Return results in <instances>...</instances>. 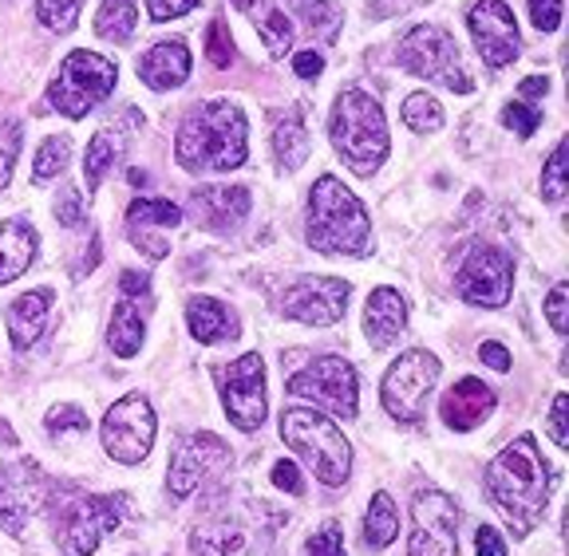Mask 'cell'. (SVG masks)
<instances>
[{
  "label": "cell",
  "instance_id": "obj_44",
  "mask_svg": "<svg viewBox=\"0 0 569 556\" xmlns=\"http://www.w3.org/2000/svg\"><path fill=\"white\" fill-rule=\"evenodd\" d=\"M48 431H88V415L80 406H56L48 411Z\"/></svg>",
  "mask_w": 569,
  "mask_h": 556
},
{
  "label": "cell",
  "instance_id": "obj_10",
  "mask_svg": "<svg viewBox=\"0 0 569 556\" xmlns=\"http://www.w3.org/2000/svg\"><path fill=\"white\" fill-rule=\"evenodd\" d=\"M439 371H443V363L431 352H423V347L403 352L400 360L388 367V375H383V387H380L383 411H388L396 423H416L427 391L439 383Z\"/></svg>",
  "mask_w": 569,
  "mask_h": 556
},
{
  "label": "cell",
  "instance_id": "obj_49",
  "mask_svg": "<svg viewBox=\"0 0 569 556\" xmlns=\"http://www.w3.org/2000/svg\"><path fill=\"white\" fill-rule=\"evenodd\" d=\"M56 213H60L63 225H80V198H76V190H63L60 202H56Z\"/></svg>",
  "mask_w": 569,
  "mask_h": 556
},
{
  "label": "cell",
  "instance_id": "obj_11",
  "mask_svg": "<svg viewBox=\"0 0 569 556\" xmlns=\"http://www.w3.org/2000/svg\"><path fill=\"white\" fill-rule=\"evenodd\" d=\"M154 431H159V418H154L151 403H147L142 395L119 398V403L103 415V426H99V434H103V451L116 462H123V466H134V462H142L147 454H151Z\"/></svg>",
  "mask_w": 569,
  "mask_h": 556
},
{
  "label": "cell",
  "instance_id": "obj_28",
  "mask_svg": "<svg viewBox=\"0 0 569 556\" xmlns=\"http://www.w3.org/2000/svg\"><path fill=\"white\" fill-rule=\"evenodd\" d=\"M134 17H139L134 0H103L96 12V32L111 44H127L134 36Z\"/></svg>",
  "mask_w": 569,
  "mask_h": 556
},
{
  "label": "cell",
  "instance_id": "obj_45",
  "mask_svg": "<svg viewBox=\"0 0 569 556\" xmlns=\"http://www.w3.org/2000/svg\"><path fill=\"white\" fill-rule=\"evenodd\" d=\"M566 415H569V398H566V395H558V398H553V406H550V423H546V431H550V438L558 442L561 451L569 446Z\"/></svg>",
  "mask_w": 569,
  "mask_h": 556
},
{
  "label": "cell",
  "instance_id": "obj_55",
  "mask_svg": "<svg viewBox=\"0 0 569 556\" xmlns=\"http://www.w3.org/2000/svg\"><path fill=\"white\" fill-rule=\"evenodd\" d=\"M0 446H17V434H12L9 423H0Z\"/></svg>",
  "mask_w": 569,
  "mask_h": 556
},
{
  "label": "cell",
  "instance_id": "obj_15",
  "mask_svg": "<svg viewBox=\"0 0 569 556\" xmlns=\"http://www.w3.org/2000/svg\"><path fill=\"white\" fill-rule=\"evenodd\" d=\"M459 505L439 489H423L411 505L408 556H459Z\"/></svg>",
  "mask_w": 569,
  "mask_h": 556
},
{
  "label": "cell",
  "instance_id": "obj_46",
  "mask_svg": "<svg viewBox=\"0 0 569 556\" xmlns=\"http://www.w3.org/2000/svg\"><path fill=\"white\" fill-rule=\"evenodd\" d=\"M475 553L479 556H507V537H502L495 525H479V533H475Z\"/></svg>",
  "mask_w": 569,
  "mask_h": 556
},
{
  "label": "cell",
  "instance_id": "obj_48",
  "mask_svg": "<svg viewBox=\"0 0 569 556\" xmlns=\"http://www.w3.org/2000/svg\"><path fill=\"white\" fill-rule=\"evenodd\" d=\"M198 0H147V9H151L154 20H178L187 17L190 9H194Z\"/></svg>",
  "mask_w": 569,
  "mask_h": 556
},
{
  "label": "cell",
  "instance_id": "obj_40",
  "mask_svg": "<svg viewBox=\"0 0 569 556\" xmlns=\"http://www.w3.org/2000/svg\"><path fill=\"white\" fill-rule=\"evenodd\" d=\"M17 154H20V127L17 123H0V190L12 182Z\"/></svg>",
  "mask_w": 569,
  "mask_h": 556
},
{
  "label": "cell",
  "instance_id": "obj_19",
  "mask_svg": "<svg viewBox=\"0 0 569 556\" xmlns=\"http://www.w3.org/2000/svg\"><path fill=\"white\" fill-rule=\"evenodd\" d=\"M190 213L206 230H233L249 213V190L246 185H202V190H190Z\"/></svg>",
  "mask_w": 569,
  "mask_h": 556
},
{
  "label": "cell",
  "instance_id": "obj_41",
  "mask_svg": "<svg viewBox=\"0 0 569 556\" xmlns=\"http://www.w3.org/2000/svg\"><path fill=\"white\" fill-rule=\"evenodd\" d=\"M309 556H345V533H340L337 522L312 533V537H309Z\"/></svg>",
  "mask_w": 569,
  "mask_h": 556
},
{
  "label": "cell",
  "instance_id": "obj_51",
  "mask_svg": "<svg viewBox=\"0 0 569 556\" xmlns=\"http://www.w3.org/2000/svg\"><path fill=\"white\" fill-rule=\"evenodd\" d=\"M479 355H482V363H487V367L510 371V352H507L502 344H495V340H490V344H482V347H479Z\"/></svg>",
  "mask_w": 569,
  "mask_h": 556
},
{
  "label": "cell",
  "instance_id": "obj_12",
  "mask_svg": "<svg viewBox=\"0 0 569 556\" xmlns=\"http://www.w3.org/2000/svg\"><path fill=\"white\" fill-rule=\"evenodd\" d=\"M455 289L467 304L479 309H502L515 292V261L498 245H475L455 273Z\"/></svg>",
  "mask_w": 569,
  "mask_h": 556
},
{
  "label": "cell",
  "instance_id": "obj_30",
  "mask_svg": "<svg viewBox=\"0 0 569 556\" xmlns=\"http://www.w3.org/2000/svg\"><path fill=\"white\" fill-rule=\"evenodd\" d=\"M182 221V210L174 202H159V198H139L127 210V230L131 225H154V230H174Z\"/></svg>",
  "mask_w": 569,
  "mask_h": 556
},
{
  "label": "cell",
  "instance_id": "obj_22",
  "mask_svg": "<svg viewBox=\"0 0 569 556\" xmlns=\"http://www.w3.org/2000/svg\"><path fill=\"white\" fill-rule=\"evenodd\" d=\"M48 309H52V289H36L24 292L20 301H12L9 309V340L17 352H28V347L40 340L48 324Z\"/></svg>",
  "mask_w": 569,
  "mask_h": 556
},
{
  "label": "cell",
  "instance_id": "obj_50",
  "mask_svg": "<svg viewBox=\"0 0 569 556\" xmlns=\"http://www.w3.org/2000/svg\"><path fill=\"white\" fill-rule=\"evenodd\" d=\"M293 71H297V75H301V80H317L320 71H325V60H320L317 52H297Z\"/></svg>",
  "mask_w": 569,
  "mask_h": 556
},
{
  "label": "cell",
  "instance_id": "obj_38",
  "mask_svg": "<svg viewBox=\"0 0 569 556\" xmlns=\"http://www.w3.org/2000/svg\"><path fill=\"white\" fill-rule=\"evenodd\" d=\"M206 55H210L213 68H230L233 63V40H230L226 20H213V24L206 28Z\"/></svg>",
  "mask_w": 569,
  "mask_h": 556
},
{
  "label": "cell",
  "instance_id": "obj_16",
  "mask_svg": "<svg viewBox=\"0 0 569 556\" xmlns=\"http://www.w3.org/2000/svg\"><path fill=\"white\" fill-rule=\"evenodd\" d=\"M467 24H471L475 48H479L487 68L498 71L518 60L522 40H518L515 12H510L507 0H475V9L467 12Z\"/></svg>",
  "mask_w": 569,
  "mask_h": 556
},
{
  "label": "cell",
  "instance_id": "obj_39",
  "mask_svg": "<svg viewBox=\"0 0 569 556\" xmlns=\"http://www.w3.org/2000/svg\"><path fill=\"white\" fill-rule=\"evenodd\" d=\"M502 123H507L510 131L518 134V139H530V134L538 131V127H542V115H538V111H533V107L526 103V99H515V103H510L507 111H502Z\"/></svg>",
  "mask_w": 569,
  "mask_h": 556
},
{
  "label": "cell",
  "instance_id": "obj_32",
  "mask_svg": "<svg viewBox=\"0 0 569 556\" xmlns=\"http://www.w3.org/2000/svg\"><path fill=\"white\" fill-rule=\"evenodd\" d=\"M403 123L411 127V131L419 134H431L443 127V107H439L436 95H423V91H416V95H408V103H403Z\"/></svg>",
  "mask_w": 569,
  "mask_h": 556
},
{
  "label": "cell",
  "instance_id": "obj_36",
  "mask_svg": "<svg viewBox=\"0 0 569 556\" xmlns=\"http://www.w3.org/2000/svg\"><path fill=\"white\" fill-rule=\"evenodd\" d=\"M261 40H266V48H269V55H284L289 48H293V20H289V12H281V9H273V12H266L261 17Z\"/></svg>",
  "mask_w": 569,
  "mask_h": 556
},
{
  "label": "cell",
  "instance_id": "obj_37",
  "mask_svg": "<svg viewBox=\"0 0 569 556\" xmlns=\"http://www.w3.org/2000/svg\"><path fill=\"white\" fill-rule=\"evenodd\" d=\"M36 17L48 32H71L80 20V0H36Z\"/></svg>",
  "mask_w": 569,
  "mask_h": 556
},
{
  "label": "cell",
  "instance_id": "obj_52",
  "mask_svg": "<svg viewBox=\"0 0 569 556\" xmlns=\"http://www.w3.org/2000/svg\"><path fill=\"white\" fill-rule=\"evenodd\" d=\"M546 91H550V80H546V75H530V80L518 83V95H522L526 103H533V99H542Z\"/></svg>",
  "mask_w": 569,
  "mask_h": 556
},
{
  "label": "cell",
  "instance_id": "obj_34",
  "mask_svg": "<svg viewBox=\"0 0 569 556\" xmlns=\"http://www.w3.org/2000/svg\"><path fill=\"white\" fill-rule=\"evenodd\" d=\"M297 12L305 17V24H309V32L312 36H337V28H340V9L337 4H329V0H289Z\"/></svg>",
  "mask_w": 569,
  "mask_h": 556
},
{
  "label": "cell",
  "instance_id": "obj_1",
  "mask_svg": "<svg viewBox=\"0 0 569 556\" xmlns=\"http://www.w3.org/2000/svg\"><path fill=\"white\" fill-rule=\"evenodd\" d=\"M487 494L507 517L510 533L526 537L533 525L542 522L546 502H550V469L538 451L533 434H522L487 466Z\"/></svg>",
  "mask_w": 569,
  "mask_h": 556
},
{
  "label": "cell",
  "instance_id": "obj_43",
  "mask_svg": "<svg viewBox=\"0 0 569 556\" xmlns=\"http://www.w3.org/2000/svg\"><path fill=\"white\" fill-rule=\"evenodd\" d=\"M566 296H569L566 284H553L550 296H546V320H550V327L558 332V336H566V327H569V320H566Z\"/></svg>",
  "mask_w": 569,
  "mask_h": 556
},
{
  "label": "cell",
  "instance_id": "obj_2",
  "mask_svg": "<svg viewBox=\"0 0 569 556\" xmlns=\"http://www.w3.org/2000/svg\"><path fill=\"white\" fill-rule=\"evenodd\" d=\"M249 134H246V115L238 103L213 99V103H198L187 115V123L178 127V162L194 174H226L238 170L249 154Z\"/></svg>",
  "mask_w": 569,
  "mask_h": 556
},
{
  "label": "cell",
  "instance_id": "obj_18",
  "mask_svg": "<svg viewBox=\"0 0 569 556\" xmlns=\"http://www.w3.org/2000/svg\"><path fill=\"white\" fill-rule=\"evenodd\" d=\"M40 505H44V474L36 462L24 458L12 469H0V529L20 537Z\"/></svg>",
  "mask_w": 569,
  "mask_h": 556
},
{
  "label": "cell",
  "instance_id": "obj_8",
  "mask_svg": "<svg viewBox=\"0 0 569 556\" xmlns=\"http://www.w3.org/2000/svg\"><path fill=\"white\" fill-rule=\"evenodd\" d=\"M116 80L119 71L111 60H103L96 52H71L63 60L60 75H56V83L48 88V99H52V107L60 115L83 119L99 99H107L116 91Z\"/></svg>",
  "mask_w": 569,
  "mask_h": 556
},
{
  "label": "cell",
  "instance_id": "obj_21",
  "mask_svg": "<svg viewBox=\"0 0 569 556\" xmlns=\"http://www.w3.org/2000/svg\"><path fill=\"white\" fill-rule=\"evenodd\" d=\"M139 75H142V83H147V88H154V91L182 88V83L190 80L187 44H178V40H170V44H154L151 52L139 60Z\"/></svg>",
  "mask_w": 569,
  "mask_h": 556
},
{
  "label": "cell",
  "instance_id": "obj_47",
  "mask_svg": "<svg viewBox=\"0 0 569 556\" xmlns=\"http://www.w3.org/2000/svg\"><path fill=\"white\" fill-rule=\"evenodd\" d=\"M273 486H277V489H284V494L301 497V494H305L301 469H297L293 462H277V466H273Z\"/></svg>",
  "mask_w": 569,
  "mask_h": 556
},
{
  "label": "cell",
  "instance_id": "obj_23",
  "mask_svg": "<svg viewBox=\"0 0 569 556\" xmlns=\"http://www.w3.org/2000/svg\"><path fill=\"white\" fill-rule=\"evenodd\" d=\"M408 327V304L396 289H376L365 309V332L372 344H391Z\"/></svg>",
  "mask_w": 569,
  "mask_h": 556
},
{
  "label": "cell",
  "instance_id": "obj_9",
  "mask_svg": "<svg viewBox=\"0 0 569 556\" xmlns=\"http://www.w3.org/2000/svg\"><path fill=\"white\" fill-rule=\"evenodd\" d=\"M284 387H289V395L312 398L340 418H356V411H360V383H356L352 363L340 360V355L312 360L309 367L297 371L293 380H284Z\"/></svg>",
  "mask_w": 569,
  "mask_h": 556
},
{
  "label": "cell",
  "instance_id": "obj_3",
  "mask_svg": "<svg viewBox=\"0 0 569 556\" xmlns=\"http://www.w3.org/2000/svg\"><path fill=\"white\" fill-rule=\"evenodd\" d=\"M309 245L317 253L329 256H365L372 249V225L340 178H317L309 194V230H305Z\"/></svg>",
  "mask_w": 569,
  "mask_h": 556
},
{
  "label": "cell",
  "instance_id": "obj_33",
  "mask_svg": "<svg viewBox=\"0 0 569 556\" xmlns=\"http://www.w3.org/2000/svg\"><path fill=\"white\" fill-rule=\"evenodd\" d=\"M68 159H71V139L68 134H52V139H44L40 154H36L32 178L36 182H48V178L63 174V170H68Z\"/></svg>",
  "mask_w": 569,
  "mask_h": 556
},
{
  "label": "cell",
  "instance_id": "obj_54",
  "mask_svg": "<svg viewBox=\"0 0 569 556\" xmlns=\"http://www.w3.org/2000/svg\"><path fill=\"white\" fill-rule=\"evenodd\" d=\"M233 9L238 12H246V17H266V4H261V0H233Z\"/></svg>",
  "mask_w": 569,
  "mask_h": 556
},
{
  "label": "cell",
  "instance_id": "obj_31",
  "mask_svg": "<svg viewBox=\"0 0 569 556\" xmlns=\"http://www.w3.org/2000/svg\"><path fill=\"white\" fill-rule=\"evenodd\" d=\"M119 151H123V142H119L111 131L96 134V139L88 142V159H83V166H88V185H91V190H99V182L107 178L111 162L119 159Z\"/></svg>",
  "mask_w": 569,
  "mask_h": 556
},
{
  "label": "cell",
  "instance_id": "obj_13",
  "mask_svg": "<svg viewBox=\"0 0 569 556\" xmlns=\"http://www.w3.org/2000/svg\"><path fill=\"white\" fill-rule=\"evenodd\" d=\"M218 391H222V406L230 423L238 431H258L269 415V403H266V363H261L258 352L241 355L233 360L230 367L218 375Z\"/></svg>",
  "mask_w": 569,
  "mask_h": 556
},
{
  "label": "cell",
  "instance_id": "obj_53",
  "mask_svg": "<svg viewBox=\"0 0 569 556\" xmlns=\"http://www.w3.org/2000/svg\"><path fill=\"white\" fill-rule=\"evenodd\" d=\"M119 289H123L127 296H142V292L151 289V276L147 273H123L119 276Z\"/></svg>",
  "mask_w": 569,
  "mask_h": 556
},
{
  "label": "cell",
  "instance_id": "obj_25",
  "mask_svg": "<svg viewBox=\"0 0 569 556\" xmlns=\"http://www.w3.org/2000/svg\"><path fill=\"white\" fill-rule=\"evenodd\" d=\"M40 237L28 221H0V284L17 281L28 265H32Z\"/></svg>",
  "mask_w": 569,
  "mask_h": 556
},
{
  "label": "cell",
  "instance_id": "obj_26",
  "mask_svg": "<svg viewBox=\"0 0 569 556\" xmlns=\"http://www.w3.org/2000/svg\"><path fill=\"white\" fill-rule=\"evenodd\" d=\"M273 151H277V159H281L289 170H297L305 159H309V134H305L301 111H297V107H289V111L277 119V127H273Z\"/></svg>",
  "mask_w": 569,
  "mask_h": 556
},
{
  "label": "cell",
  "instance_id": "obj_20",
  "mask_svg": "<svg viewBox=\"0 0 569 556\" xmlns=\"http://www.w3.org/2000/svg\"><path fill=\"white\" fill-rule=\"evenodd\" d=\"M495 411V391L479 380H459L439 403V415L451 431H475Z\"/></svg>",
  "mask_w": 569,
  "mask_h": 556
},
{
  "label": "cell",
  "instance_id": "obj_6",
  "mask_svg": "<svg viewBox=\"0 0 569 556\" xmlns=\"http://www.w3.org/2000/svg\"><path fill=\"white\" fill-rule=\"evenodd\" d=\"M123 522V497H96L68 489L52 502V525L71 556H91Z\"/></svg>",
  "mask_w": 569,
  "mask_h": 556
},
{
  "label": "cell",
  "instance_id": "obj_5",
  "mask_svg": "<svg viewBox=\"0 0 569 556\" xmlns=\"http://www.w3.org/2000/svg\"><path fill=\"white\" fill-rule=\"evenodd\" d=\"M281 438L309 462L320 486H345L352 474V446L329 415L312 406H289L281 415Z\"/></svg>",
  "mask_w": 569,
  "mask_h": 556
},
{
  "label": "cell",
  "instance_id": "obj_29",
  "mask_svg": "<svg viewBox=\"0 0 569 556\" xmlns=\"http://www.w3.org/2000/svg\"><path fill=\"white\" fill-rule=\"evenodd\" d=\"M396 537H400V513H396V505H391L388 494H376L372 505H368V517H365L368 548H388Z\"/></svg>",
  "mask_w": 569,
  "mask_h": 556
},
{
  "label": "cell",
  "instance_id": "obj_24",
  "mask_svg": "<svg viewBox=\"0 0 569 556\" xmlns=\"http://www.w3.org/2000/svg\"><path fill=\"white\" fill-rule=\"evenodd\" d=\"M187 324L198 344L238 340V316H233L222 301H213V296H194V301L187 304Z\"/></svg>",
  "mask_w": 569,
  "mask_h": 556
},
{
  "label": "cell",
  "instance_id": "obj_14",
  "mask_svg": "<svg viewBox=\"0 0 569 556\" xmlns=\"http://www.w3.org/2000/svg\"><path fill=\"white\" fill-rule=\"evenodd\" d=\"M233 462L230 446L218 434H190L174 446V458L167 469V489L170 497H190L194 489H202L210 477L226 474Z\"/></svg>",
  "mask_w": 569,
  "mask_h": 556
},
{
  "label": "cell",
  "instance_id": "obj_17",
  "mask_svg": "<svg viewBox=\"0 0 569 556\" xmlns=\"http://www.w3.org/2000/svg\"><path fill=\"white\" fill-rule=\"evenodd\" d=\"M348 296H352V284L340 281V276H301L293 289L284 292L281 309L297 324L329 327L345 316Z\"/></svg>",
  "mask_w": 569,
  "mask_h": 556
},
{
  "label": "cell",
  "instance_id": "obj_27",
  "mask_svg": "<svg viewBox=\"0 0 569 556\" xmlns=\"http://www.w3.org/2000/svg\"><path fill=\"white\" fill-rule=\"evenodd\" d=\"M142 336H147V327H142V316L134 304H119L111 312V327H107V347L119 355V360H131L134 352L142 347Z\"/></svg>",
  "mask_w": 569,
  "mask_h": 556
},
{
  "label": "cell",
  "instance_id": "obj_35",
  "mask_svg": "<svg viewBox=\"0 0 569 556\" xmlns=\"http://www.w3.org/2000/svg\"><path fill=\"white\" fill-rule=\"evenodd\" d=\"M566 190H569V159H566V142H558L542 166V198L546 202H561Z\"/></svg>",
  "mask_w": 569,
  "mask_h": 556
},
{
  "label": "cell",
  "instance_id": "obj_7",
  "mask_svg": "<svg viewBox=\"0 0 569 556\" xmlns=\"http://www.w3.org/2000/svg\"><path fill=\"white\" fill-rule=\"evenodd\" d=\"M400 63L411 75H419V80L443 83L455 95H471V75L462 71L459 48H455V40L443 28L419 24V28H411V32H403Z\"/></svg>",
  "mask_w": 569,
  "mask_h": 556
},
{
  "label": "cell",
  "instance_id": "obj_4",
  "mask_svg": "<svg viewBox=\"0 0 569 556\" xmlns=\"http://www.w3.org/2000/svg\"><path fill=\"white\" fill-rule=\"evenodd\" d=\"M332 146L352 174L372 178L388 159V115L365 91H340L329 119Z\"/></svg>",
  "mask_w": 569,
  "mask_h": 556
},
{
  "label": "cell",
  "instance_id": "obj_42",
  "mask_svg": "<svg viewBox=\"0 0 569 556\" xmlns=\"http://www.w3.org/2000/svg\"><path fill=\"white\" fill-rule=\"evenodd\" d=\"M530 20L538 32H558L561 24V0H530Z\"/></svg>",
  "mask_w": 569,
  "mask_h": 556
}]
</instances>
